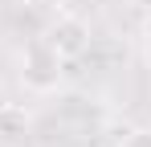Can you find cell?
Listing matches in <instances>:
<instances>
[{"mask_svg": "<svg viewBox=\"0 0 151 147\" xmlns=\"http://www.w3.org/2000/svg\"><path fill=\"white\" fill-rule=\"evenodd\" d=\"M143 33H147V45H151V17H147V29H143Z\"/></svg>", "mask_w": 151, "mask_h": 147, "instance_id": "obj_5", "label": "cell"}, {"mask_svg": "<svg viewBox=\"0 0 151 147\" xmlns=\"http://www.w3.org/2000/svg\"><path fill=\"white\" fill-rule=\"evenodd\" d=\"M119 147H151V127H135V131H123V143Z\"/></svg>", "mask_w": 151, "mask_h": 147, "instance_id": "obj_4", "label": "cell"}, {"mask_svg": "<svg viewBox=\"0 0 151 147\" xmlns=\"http://www.w3.org/2000/svg\"><path fill=\"white\" fill-rule=\"evenodd\" d=\"M45 41H49L61 57H82L86 49H90V24L82 21V17H57L49 24V33H45Z\"/></svg>", "mask_w": 151, "mask_h": 147, "instance_id": "obj_2", "label": "cell"}, {"mask_svg": "<svg viewBox=\"0 0 151 147\" xmlns=\"http://www.w3.org/2000/svg\"><path fill=\"white\" fill-rule=\"evenodd\" d=\"M61 74H65V57H61L45 37L33 41V45L21 53V82H25V90H33V94H49V90H57Z\"/></svg>", "mask_w": 151, "mask_h": 147, "instance_id": "obj_1", "label": "cell"}, {"mask_svg": "<svg viewBox=\"0 0 151 147\" xmlns=\"http://www.w3.org/2000/svg\"><path fill=\"white\" fill-rule=\"evenodd\" d=\"M25 131H29L25 110H17V106H0V143H17V139H25Z\"/></svg>", "mask_w": 151, "mask_h": 147, "instance_id": "obj_3", "label": "cell"}]
</instances>
